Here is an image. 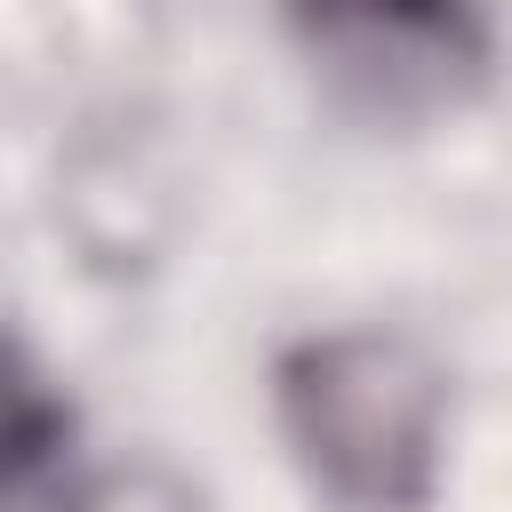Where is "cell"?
<instances>
[{"instance_id":"cell-3","label":"cell","mask_w":512,"mask_h":512,"mask_svg":"<svg viewBox=\"0 0 512 512\" xmlns=\"http://www.w3.org/2000/svg\"><path fill=\"white\" fill-rule=\"evenodd\" d=\"M56 432H64V408L40 392V376L16 352H0V504L48 464Z\"/></svg>"},{"instance_id":"cell-1","label":"cell","mask_w":512,"mask_h":512,"mask_svg":"<svg viewBox=\"0 0 512 512\" xmlns=\"http://www.w3.org/2000/svg\"><path fill=\"white\" fill-rule=\"evenodd\" d=\"M280 424L336 504L416 512L440 480L448 384L424 344L392 328H344L280 360Z\"/></svg>"},{"instance_id":"cell-2","label":"cell","mask_w":512,"mask_h":512,"mask_svg":"<svg viewBox=\"0 0 512 512\" xmlns=\"http://www.w3.org/2000/svg\"><path fill=\"white\" fill-rule=\"evenodd\" d=\"M312 40H328L360 72H448L480 56L472 8L464 0H304Z\"/></svg>"},{"instance_id":"cell-4","label":"cell","mask_w":512,"mask_h":512,"mask_svg":"<svg viewBox=\"0 0 512 512\" xmlns=\"http://www.w3.org/2000/svg\"><path fill=\"white\" fill-rule=\"evenodd\" d=\"M72 512H208L176 472H160V464H128V472H104Z\"/></svg>"}]
</instances>
